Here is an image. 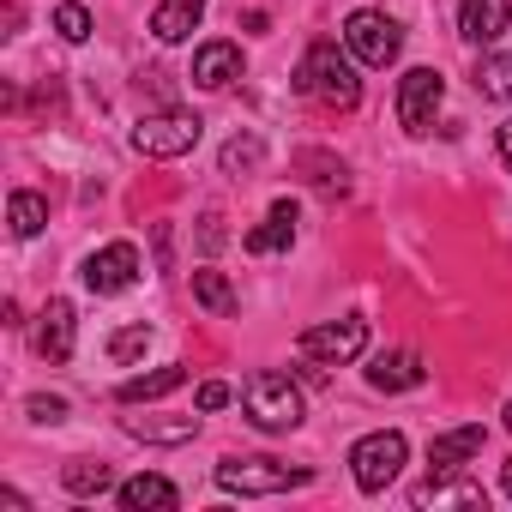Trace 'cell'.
I'll return each instance as SVG.
<instances>
[{
    "label": "cell",
    "mask_w": 512,
    "mask_h": 512,
    "mask_svg": "<svg viewBox=\"0 0 512 512\" xmlns=\"http://www.w3.org/2000/svg\"><path fill=\"white\" fill-rule=\"evenodd\" d=\"M314 470L308 464H278V458H223L217 464V488L223 494H241V500H260V494H290V488H302Z\"/></svg>",
    "instance_id": "obj_3"
},
{
    "label": "cell",
    "mask_w": 512,
    "mask_h": 512,
    "mask_svg": "<svg viewBox=\"0 0 512 512\" xmlns=\"http://www.w3.org/2000/svg\"><path fill=\"white\" fill-rule=\"evenodd\" d=\"M139 247L133 241H109V247H97L91 260H85V290L91 296H121L127 284H139Z\"/></svg>",
    "instance_id": "obj_8"
},
{
    "label": "cell",
    "mask_w": 512,
    "mask_h": 512,
    "mask_svg": "<svg viewBox=\"0 0 512 512\" xmlns=\"http://www.w3.org/2000/svg\"><path fill=\"white\" fill-rule=\"evenodd\" d=\"M344 49L362 61V67H392L398 61V49H404V31H398V19H386V13H350L344 19Z\"/></svg>",
    "instance_id": "obj_6"
},
{
    "label": "cell",
    "mask_w": 512,
    "mask_h": 512,
    "mask_svg": "<svg viewBox=\"0 0 512 512\" xmlns=\"http://www.w3.org/2000/svg\"><path fill=\"white\" fill-rule=\"evenodd\" d=\"M175 386H187V368H181V362H169V368H157V374L127 380V386H121V404H151V398H169Z\"/></svg>",
    "instance_id": "obj_19"
},
{
    "label": "cell",
    "mask_w": 512,
    "mask_h": 512,
    "mask_svg": "<svg viewBox=\"0 0 512 512\" xmlns=\"http://www.w3.org/2000/svg\"><path fill=\"white\" fill-rule=\"evenodd\" d=\"M55 31H61L67 43H85V37H91V13L79 7V0H61V7H55Z\"/></svg>",
    "instance_id": "obj_28"
},
{
    "label": "cell",
    "mask_w": 512,
    "mask_h": 512,
    "mask_svg": "<svg viewBox=\"0 0 512 512\" xmlns=\"http://www.w3.org/2000/svg\"><path fill=\"white\" fill-rule=\"evenodd\" d=\"M494 145H500V163L512 169V121H500V127H494Z\"/></svg>",
    "instance_id": "obj_32"
},
{
    "label": "cell",
    "mask_w": 512,
    "mask_h": 512,
    "mask_svg": "<svg viewBox=\"0 0 512 512\" xmlns=\"http://www.w3.org/2000/svg\"><path fill=\"white\" fill-rule=\"evenodd\" d=\"M145 350H151V326H145V320H139V326H121V332L109 338V356H115V362H139Z\"/></svg>",
    "instance_id": "obj_27"
},
{
    "label": "cell",
    "mask_w": 512,
    "mask_h": 512,
    "mask_svg": "<svg viewBox=\"0 0 512 512\" xmlns=\"http://www.w3.org/2000/svg\"><path fill=\"white\" fill-rule=\"evenodd\" d=\"M476 91H482L488 103H506V97H512V55H482V67H476Z\"/></svg>",
    "instance_id": "obj_23"
},
{
    "label": "cell",
    "mask_w": 512,
    "mask_h": 512,
    "mask_svg": "<svg viewBox=\"0 0 512 512\" xmlns=\"http://www.w3.org/2000/svg\"><path fill=\"white\" fill-rule=\"evenodd\" d=\"M61 482H67V494L91 500V494L115 488V470H109V464H67V470H61Z\"/></svg>",
    "instance_id": "obj_25"
},
{
    "label": "cell",
    "mask_w": 512,
    "mask_h": 512,
    "mask_svg": "<svg viewBox=\"0 0 512 512\" xmlns=\"http://www.w3.org/2000/svg\"><path fill=\"white\" fill-rule=\"evenodd\" d=\"M296 169H308V181H320V187H344L350 181V169L332 151H296Z\"/></svg>",
    "instance_id": "obj_26"
},
{
    "label": "cell",
    "mask_w": 512,
    "mask_h": 512,
    "mask_svg": "<svg viewBox=\"0 0 512 512\" xmlns=\"http://www.w3.org/2000/svg\"><path fill=\"white\" fill-rule=\"evenodd\" d=\"M217 163H223V175H253V169L266 163V145L253 139V133H235V139L223 145V157H217Z\"/></svg>",
    "instance_id": "obj_24"
},
{
    "label": "cell",
    "mask_w": 512,
    "mask_h": 512,
    "mask_svg": "<svg viewBox=\"0 0 512 512\" xmlns=\"http://www.w3.org/2000/svg\"><path fill=\"white\" fill-rule=\"evenodd\" d=\"M199 241H205V253H217V247H223V217H217V211H205V217H199Z\"/></svg>",
    "instance_id": "obj_31"
},
{
    "label": "cell",
    "mask_w": 512,
    "mask_h": 512,
    "mask_svg": "<svg viewBox=\"0 0 512 512\" xmlns=\"http://www.w3.org/2000/svg\"><path fill=\"white\" fill-rule=\"evenodd\" d=\"M25 410H31V422H61V416H67V398H43V392H37Z\"/></svg>",
    "instance_id": "obj_29"
},
{
    "label": "cell",
    "mask_w": 512,
    "mask_h": 512,
    "mask_svg": "<svg viewBox=\"0 0 512 512\" xmlns=\"http://www.w3.org/2000/svg\"><path fill=\"white\" fill-rule=\"evenodd\" d=\"M290 241H296V205H290V199H278V205L266 211L260 229H247V235H241L247 253H284Z\"/></svg>",
    "instance_id": "obj_17"
},
{
    "label": "cell",
    "mask_w": 512,
    "mask_h": 512,
    "mask_svg": "<svg viewBox=\"0 0 512 512\" xmlns=\"http://www.w3.org/2000/svg\"><path fill=\"white\" fill-rule=\"evenodd\" d=\"M7 223H13L19 241H31V235L49 223V199H43V193H13V199H7Z\"/></svg>",
    "instance_id": "obj_22"
},
{
    "label": "cell",
    "mask_w": 512,
    "mask_h": 512,
    "mask_svg": "<svg viewBox=\"0 0 512 512\" xmlns=\"http://www.w3.org/2000/svg\"><path fill=\"white\" fill-rule=\"evenodd\" d=\"M241 410H247L253 428L290 434V428H302V386H296L290 374L260 368V374H247V386H241Z\"/></svg>",
    "instance_id": "obj_2"
},
{
    "label": "cell",
    "mask_w": 512,
    "mask_h": 512,
    "mask_svg": "<svg viewBox=\"0 0 512 512\" xmlns=\"http://www.w3.org/2000/svg\"><path fill=\"white\" fill-rule=\"evenodd\" d=\"M235 79H241V49H235V43H205V49L193 55V85L223 91V85H235Z\"/></svg>",
    "instance_id": "obj_15"
},
{
    "label": "cell",
    "mask_w": 512,
    "mask_h": 512,
    "mask_svg": "<svg viewBox=\"0 0 512 512\" xmlns=\"http://www.w3.org/2000/svg\"><path fill=\"white\" fill-rule=\"evenodd\" d=\"M193 296H199V308H211L217 320L235 314V290H229V278H223L217 266H199V272H193Z\"/></svg>",
    "instance_id": "obj_21"
},
{
    "label": "cell",
    "mask_w": 512,
    "mask_h": 512,
    "mask_svg": "<svg viewBox=\"0 0 512 512\" xmlns=\"http://www.w3.org/2000/svg\"><path fill=\"white\" fill-rule=\"evenodd\" d=\"M115 494H121L127 512H175V506H181V488H175L169 476H151V470H145V476H127Z\"/></svg>",
    "instance_id": "obj_13"
},
{
    "label": "cell",
    "mask_w": 512,
    "mask_h": 512,
    "mask_svg": "<svg viewBox=\"0 0 512 512\" xmlns=\"http://www.w3.org/2000/svg\"><path fill=\"white\" fill-rule=\"evenodd\" d=\"M199 133H205V121L193 109H157L133 127V151L139 157H187L199 145Z\"/></svg>",
    "instance_id": "obj_5"
},
{
    "label": "cell",
    "mask_w": 512,
    "mask_h": 512,
    "mask_svg": "<svg viewBox=\"0 0 512 512\" xmlns=\"http://www.w3.org/2000/svg\"><path fill=\"white\" fill-rule=\"evenodd\" d=\"M73 338H79V320H73V302L67 296H49L43 320H37V356L43 362H73Z\"/></svg>",
    "instance_id": "obj_10"
},
{
    "label": "cell",
    "mask_w": 512,
    "mask_h": 512,
    "mask_svg": "<svg viewBox=\"0 0 512 512\" xmlns=\"http://www.w3.org/2000/svg\"><path fill=\"white\" fill-rule=\"evenodd\" d=\"M482 422H464V428H446V434H434V446H428V464L434 470H464L476 452H482Z\"/></svg>",
    "instance_id": "obj_14"
},
{
    "label": "cell",
    "mask_w": 512,
    "mask_h": 512,
    "mask_svg": "<svg viewBox=\"0 0 512 512\" xmlns=\"http://www.w3.org/2000/svg\"><path fill=\"white\" fill-rule=\"evenodd\" d=\"M229 398H235V392H229L223 380H205V386H199V410H205V416H211V410H223Z\"/></svg>",
    "instance_id": "obj_30"
},
{
    "label": "cell",
    "mask_w": 512,
    "mask_h": 512,
    "mask_svg": "<svg viewBox=\"0 0 512 512\" xmlns=\"http://www.w3.org/2000/svg\"><path fill=\"white\" fill-rule=\"evenodd\" d=\"M404 458H410V440H404L398 428L362 434V440L350 446V470H356V488H362V494H380L386 482H398Z\"/></svg>",
    "instance_id": "obj_4"
},
{
    "label": "cell",
    "mask_w": 512,
    "mask_h": 512,
    "mask_svg": "<svg viewBox=\"0 0 512 512\" xmlns=\"http://www.w3.org/2000/svg\"><path fill=\"white\" fill-rule=\"evenodd\" d=\"M506 428H512V404H506Z\"/></svg>",
    "instance_id": "obj_34"
},
{
    "label": "cell",
    "mask_w": 512,
    "mask_h": 512,
    "mask_svg": "<svg viewBox=\"0 0 512 512\" xmlns=\"http://www.w3.org/2000/svg\"><path fill=\"white\" fill-rule=\"evenodd\" d=\"M440 97H446V79L434 67H410L398 79V121H404V133H428L434 115H440Z\"/></svg>",
    "instance_id": "obj_7"
},
{
    "label": "cell",
    "mask_w": 512,
    "mask_h": 512,
    "mask_svg": "<svg viewBox=\"0 0 512 512\" xmlns=\"http://www.w3.org/2000/svg\"><path fill=\"white\" fill-rule=\"evenodd\" d=\"M416 506H482V488L476 482H458V470H434L428 482L410 488Z\"/></svg>",
    "instance_id": "obj_16"
},
{
    "label": "cell",
    "mask_w": 512,
    "mask_h": 512,
    "mask_svg": "<svg viewBox=\"0 0 512 512\" xmlns=\"http://www.w3.org/2000/svg\"><path fill=\"white\" fill-rule=\"evenodd\" d=\"M133 440H157V446H175V440H193L199 434V416H175V422H151V416H127L121 422Z\"/></svg>",
    "instance_id": "obj_20"
},
{
    "label": "cell",
    "mask_w": 512,
    "mask_h": 512,
    "mask_svg": "<svg viewBox=\"0 0 512 512\" xmlns=\"http://www.w3.org/2000/svg\"><path fill=\"white\" fill-rule=\"evenodd\" d=\"M506 19H512L506 0H458V37L476 43V49L500 43L506 37Z\"/></svg>",
    "instance_id": "obj_11"
},
{
    "label": "cell",
    "mask_w": 512,
    "mask_h": 512,
    "mask_svg": "<svg viewBox=\"0 0 512 512\" xmlns=\"http://www.w3.org/2000/svg\"><path fill=\"white\" fill-rule=\"evenodd\" d=\"M199 19H205V0H163V7L151 13V37L157 43H187Z\"/></svg>",
    "instance_id": "obj_18"
},
{
    "label": "cell",
    "mask_w": 512,
    "mask_h": 512,
    "mask_svg": "<svg viewBox=\"0 0 512 512\" xmlns=\"http://www.w3.org/2000/svg\"><path fill=\"white\" fill-rule=\"evenodd\" d=\"M500 488H506V494H512V464H506V470H500Z\"/></svg>",
    "instance_id": "obj_33"
},
{
    "label": "cell",
    "mask_w": 512,
    "mask_h": 512,
    "mask_svg": "<svg viewBox=\"0 0 512 512\" xmlns=\"http://www.w3.org/2000/svg\"><path fill=\"white\" fill-rule=\"evenodd\" d=\"M296 91L314 97V103H326V109H356V103H362V79H356L350 55H344L332 37H320V43L302 55V67H296Z\"/></svg>",
    "instance_id": "obj_1"
},
{
    "label": "cell",
    "mask_w": 512,
    "mask_h": 512,
    "mask_svg": "<svg viewBox=\"0 0 512 512\" xmlns=\"http://www.w3.org/2000/svg\"><path fill=\"white\" fill-rule=\"evenodd\" d=\"M422 380H428V368H422L416 350H380V356L368 362V386H374V392H410V386H422Z\"/></svg>",
    "instance_id": "obj_12"
},
{
    "label": "cell",
    "mask_w": 512,
    "mask_h": 512,
    "mask_svg": "<svg viewBox=\"0 0 512 512\" xmlns=\"http://www.w3.org/2000/svg\"><path fill=\"white\" fill-rule=\"evenodd\" d=\"M368 350V320H332V326H308L302 332V356H314V362H326V368H338V362H356Z\"/></svg>",
    "instance_id": "obj_9"
}]
</instances>
